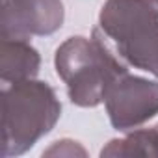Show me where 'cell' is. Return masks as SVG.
Returning <instances> with one entry per match:
<instances>
[{"label":"cell","instance_id":"obj_1","mask_svg":"<svg viewBox=\"0 0 158 158\" xmlns=\"http://www.w3.org/2000/svg\"><path fill=\"white\" fill-rule=\"evenodd\" d=\"M54 67L67 88L69 101L78 108L102 104L106 88L128 71V65L115 54L97 26L91 37L73 35L65 39L56 48Z\"/></svg>","mask_w":158,"mask_h":158},{"label":"cell","instance_id":"obj_2","mask_svg":"<svg viewBox=\"0 0 158 158\" xmlns=\"http://www.w3.org/2000/svg\"><path fill=\"white\" fill-rule=\"evenodd\" d=\"M61 115L56 91L41 80L2 86V156L15 158L45 138Z\"/></svg>","mask_w":158,"mask_h":158},{"label":"cell","instance_id":"obj_3","mask_svg":"<svg viewBox=\"0 0 158 158\" xmlns=\"http://www.w3.org/2000/svg\"><path fill=\"white\" fill-rule=\"evenodd\" d=\"M97 28L128 67L158 78V0H106Z\"/></svg>","mask_w":158,"mask_h":158},{"label":"cell","instance_id":"obj_4","mask_svg":"<svg viewBox=\"0 0 158 158\" xmlns=\"http://www.w3.org/2000/svg\"><path fill=\"white\" fill-rule=\"evenodd\" d=\"M104 108L115 130L139 128L158 115V82L127 71L106 88Z\"/></svg>","mask_w":158,"mask_h":158},{"label":"cell","instance_id":"obj_5","mask_svg":"<svg viewBox=\"0 0 158 158\" xmlns=\"http://www.w3.org/2000/svg\"><path fill=\"white\" fill-rule=\"evenodd\" d=\"M65 19L61 0H2L0 37L28 39L56 34Z\"/></svg>","mask_w":158,"mask_h":158},{"label":"cell","instance_id":"obj_6","mask_svg":"<svg viewBox=\"0 0 158 158\" xmlns=\"http://www.w3.org/2000/svg\"><path fill=\"white\" fill-rule=\"evenodd\" d=\"M41 56L28 39H2L0 47V78L2 84L32 80L39 74Z\"/></svg>","mask_w":158,"mask_h":158},{"label":"cell","instance_id":"obj_7","mask_svg":"<svg viewBox=\"0 0 158 158\" xmlns=\"http://www.w3.org/2000/svg\"><path fill=\"white\" fill-rule=\"evenodd\" d=\"M101 156H158V125L128 130L123 138L110 139Z\"/></svg>","mask_w":158,"mask_h":158},{"label":"cell","instance_id":"obj_8","mask_svg":"<svg viewBox=\"0 0 158 158\" xmlns=\"http://www.w3.org/2000/svg\"><path fill=\"white\" fill-rule=\"evenodd\" d=\"M86 149L74 139H58L48 149L43 151V156H86Z\"/></svg>","mask_w":158,"mask_h":158}]
</instances>
